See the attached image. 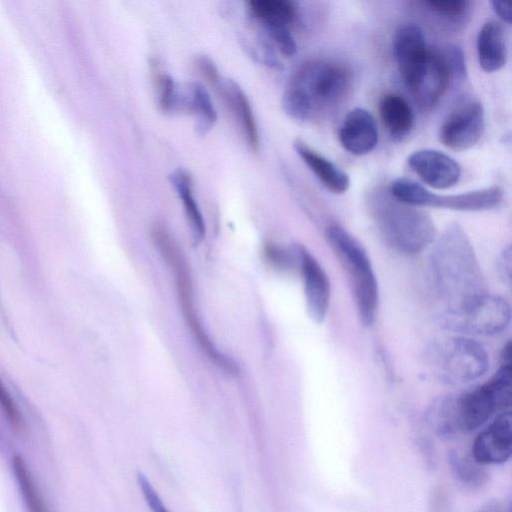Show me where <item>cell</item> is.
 Returning a JSON list of instances; mask_svg holds the SVG:
<instances>
[{
    "label": "cell",
    "instance_id": "2",
    "mask_svg": "<svg viewBox=\"0 0 512 512\" xmlns=\"http://www.w3.org/2000/svg\"><path fill=\"white\" fill-rule=\"evenodd\" d=\"M350 71L331 60H311L299 67L282 97L284 112L295 120H309L319 110L338 104L348 92Z\"/></svg>",
    "mask_w": 512,
    "mask_h": 512
},
{
    "label": "cell",
    "instance_id": "36",
    "mask_svg": "<svg viewBox=\"0 0 512 512\" xmlns=\"http://www.w3.org/2000/svg\"><path fill=\"white\" fill-rule=\"evenodd\" d=\"M511 247L508 245L500 254L497 262V270L499 276L502 278L503 282L510 285L511 283V267H512V255H511Z\"/></svg>",
    "mask_w": 512,
    "mask_h": 512
},
{
    "label": "cell",
    "instance_id": "9",
    "mask_svg": "<svg viewBox=\"0 0 512 512\" xmlns=\"http://www.w3.org/2000/svg\"><path fill=\"white\" fill-rule=\"evenodd\" d=\"M510 320L509 303L489 293L457 309L443 310L438 316L439 323L446 329L483 336L502 332Z\"/></svg>",
    "mask_w": 512,
    "mask_h": 512
},
{
    "label": "cell",
    "instance_id": "3",
    "mask_svg": "<svg viewBox=\"0 0 512 512\" xmlns=\"http://www.w3.org/2000/svg\"><path fill=\"white\" fill-rule=\"evenodd\" d=\"M372 219L384 241L395 251L415 255L436 238L432 218L418 207L377 192L369 201Z\"/></svg>",
    "mask_w": 512,
    "mask_h": 512
},
{
    "label": "cell",
    "instance_id": "8",
    "mask_svg": "<svg viewBox=\"0 0 512 512\" xmlns=\"http://www.w3.org/2000/svg\"><path fill=\"white\" fill-rule=\"evenodd\" d=\"M390 195L396 200L415 207H434L454 211H486L500 205L503 190L499 186L458 193L436 194L419 183L397 178L389 187Z\"/></svg>",
    "mask_w": 512,
    "mask_h": 512
},
{
    "label": "cell",
    "instance_id": "6",
    "mask_svg": "<svg viewBox=\"0 0 512 512\" xmlns=\"http://www.w3.org/2000/svg\"><path fill=\"white\" fill-rule=\"evenodd\" d=\"M427 354L435 373L452 384L475 381L489 367L488 354L483 346L467 336H452L435 342Z\"/></svg>",
    "mask_w": 512,
    "mask_h": 512
},
{
    "label": "cell",
    "instance_id": "7",
    "mask_svg": "<svg viewBox=\"0 0 512 512\" xmlns=\"http://www.w3.org/2000/svg\"><path fill=\"white\" fill-rule=\"evenodd\" d=\"M511 404V364H501L485 383L455 395L456 418L460 433H469L484 425L494 415L509 410Z\"/></svg>",
    "mask_w": 512,
    "mask_h": 512
},
{
    "label": "cell",
    "instance_id": "12",
    "mask_svg": "<svg viewBox=\"0 0 512 512\" xmlns=\"http://www.w3.org/2000/svg\"><path fill=\"white\" fill-rule=\"evenodd\" d=\"M512 454V417L510 410L496 415L474 439L471 456L480 465L507 462Z\"/></svg>",
    "mask_w": 512,
    "mask_h": 512
},
{
    "label": "cell",
    "instance_id": "26",
    "mask_svg": "<svg viewBox=\"0 0 512 512\" xmlns=\"http://www.w3.org/2000/svg\"><path fill=\"white\" fill-rule=\"evenodd\" d=\"M447 458L451 473L463 486L477 489L486 483V471L473 458L462 454L458 450H450Z\"/></svg>",
    "mask_w": 512,
    "mask_h": 512
},
{
    "label": "cell",
    "instance_id": "13",
    "mask_svg": "<svg viewBox=\"0 0 512 512\" xmlns=\"http://www.w3.org/2000/svg\"><path fill=\"white\" fill-rule=\"evenodd\" d=\"M429 51L419 26L406 24L398 28L394 38V54L398 70L409 90L424 70Z\"/></svg>",
    "mask_w": 512,
    "mask_h": 512
},
{
    "label": "cell",
    "instance_id": "32",
    "mask_svg": "<svg viewBox=\"0 0 512 512\" xmlns=\"http://www.w3.org/2000/svg\"><path fill=\"white\" fill-rule=\"evenodd\" d=\"M278 47L279 51L286 57L293 56L296 52V43L290 29H266Z\"/></svg>",
    "mask_w": 512,
    "mask_h": 512
},
{
    "label": "cell",
    "instance_id": "5",
    "mask_svg": "<svg viewBox=\"0 0 512 512\" xmlns=\"http://www.w3.org/2000/svg\"><path fill=\"white\" fill-rule=\"evenodd\" d=\"M325 236L347 274L361 322L372 325L379 307V287L366 249L339 225L329 226Z\"/></svg>",
    "mask_w": 512,
    "mask_h": 512
},
{
    "label": "cell",
    "instance_id": "18",
    "mask_svg": "<svg viewBox=\"0 0 512 512\" xmlns=\"http://www.w3.org/2000/svg\"><path fill=\"white\" fill-rule=\"evenodd\" d=\"M293 146L299 157L329 191L343 194L348 190L350 178L344 170L301 140H296Z\"/></svg>",
    "mask_w": 512,
    "mask_h": 512
},
{
    "label": "cell",
    "instance_id": "29",
    "mask_svg": "<svg viewBox=\"0 0 512 512\" xmlns=\"http://www.w3.org/2000/svg\"><path fill=\"white\" fill-rule=\"evenodd\" d=\"M265 260L275 269L287 270L297 262L296 251L294 255L290 251L275 243H266L263 248Z\"/></svg>",
    "mask_w": 512,
    "mask_h": 512
},
{
    "label": "cell",
    "instance_id": "10",
    "mask_svg": "<svg viewBox=\"0 0 512 512\" xmlns=\"http://www.w3.org/2000/svg\"><path fill=\"white\" fill-rule=\"evenodd\" d=\"M485 129V111L478 101L465 103L452 111L440 127L439 138L454 151L472 148Z\"/></svg>",
    "mask_w": 512,
    "mask_h": 512
},
{
    "label": "cell",
    "instance_id": "21",
    "mask_svg": "<svg viewBox=\"0 0 512 512\" xmlns=\"http://www.w3.org/2000/svg\"><path fill=\"white\" fill-rule=\"evenodd\" d=\"M180 110L191 112L196 120V130L205 135L217 121V112L207 89L198 82L187 83L181 90Z\"/></svg>",
    "mask_w": 512,
    "mask_h": 512
},
{
    "label": "cell",
    "instance_id": "20",
    "mask_svg": "<svg viewBox=\"0 0 512 512\" xmlns=\"http://www.w3.org/2000/svg\"><path fill=\"white\" fill-rule=\"evenodd\" d=\"M379 115L388 133L395 139L407 136L414 126V111L397 93H387L379 101Z\"/></svg>",
    "mask_w": 512,
    "mask_h": 512
},
{
    "label": "cell",
    "instance_id": "14",
    "mask_svg": "<svg viewBox=\"0 0 512 512\" xmlns=\"http://www.w3.org/2000/svg\"><path fill=\"white\" fill-rule=\"evenodd\" d=\"M409 166L428 186L448 189L458 183L461 167L449 155L435 149L414 151L407 159Z\"/></svg>",
    "mask_w": 512,
    "mask_h": 512
},
{
    "label": "cell",
    "instance_id": "30",
    "mask_svg": "<svg viewBox=\"0 0 512 512\" xmlns=\"http://www.w3.org/2000/svg\"><path fill=\"white\" fill-rule=\"evenodd\" d=\"M446 59L451 80H463L466 77V63L465 56L462 49L457 45H449L442 51Z\"/></svg>",
    "mask_w": 512,
    "mask_h": 512
},
{
    "label": "cell",
    "instance_id": "11",
    "mask_svg": "<svg viewBox=\"0 0 512 512\" xmlns=\"http://www.w3.org/2000/svg\"><path fill=\"white\" fill-rule=\"evenodd\" d=\"M295 251L303 281L307 312L314 322L320 324L325 320L329 310V277L318 260L305 247L298 245Z\"/></svg>",
    "mask_w": 512,
    "mask_h": 512
},
{
    "label": "cell",
    "instance_id": "1",
    "mask_svg": "<svg viewBox=\"0 0 512 512\" xmlns=\"http://www.w3.org/2000/svg\"><path fill=\"white\" fill-rule=\"evenodd\" d=\"M430 270L445 310L457 309L488 293L473 245L457 223L448 225L435 241Z\"/></svg>",
    "mask_w": 512,
    "mask_h": 512
},
{
    "label": "cell",
    "instance_id": "27",
    "mask_svg": "<svg viewBox=\"0 0 512 512\" xmlns=\"http://www.w3.org/2000/svg\"><path fill=\"white\" fill-rule=\"evenodd\" d=\"M153 79L157 89L158 104L162 111L172 112L180 110L181 89L167 73L154 65Z\"/></svg>",
    "mask_w": 512,
    "mask_h": 512
},
{
    "label": "cell",
    "instance_id": "19",
    "mask_svg": "<svg viewBox=\"0 0 512 512\" xmlns=\"http://www.w3.org/2000/svg\"><path fill=\"white\" fill-rule=\"evenodd\" d=\"M476 50L479 65L488 73L500 70L507 60L505 34L501 24L491 20L478 32Z\"/></svg>",
    "mask_w": 512,
    "mask_h": 512
},
{
    "label": "cell",
    "instance_id": "4",
    "mask_svg": "<svg viewBox=\"0 0 512 512\" xmlns=\"http://www.w3.org/2000/svg\"><path fill=\"white\" fill-rule=\"evenodd\" d=\"M151 238L160 255L173 272L184 320L199 347L215 365L228 373H237V365L218 351L202 326L194 305L190 268L175 239L163 225L158 223L151 228Z\"/></svg>",
    "mask_w": 512,
    "mask_h": 512
},
{
    "label": "cell",
    "instance_id": "17",
    "mask_svg": "<svg viewBox=\"0 0 512 512\" xmlns=\"http://www.w3.org/2000/svg\"><path fill=\"white\" fill-rule=\"evenodd\" d=\"M236 120L248 146L257 151L259 133L250 102L241 87L231 79H223L213 87Z\"/></svg>",
    "mask_w": 512,
    "mask_h": 512
},
{
    "label": "cell",
    "instance_id": "28",
    "mask_svg": "<svg viewBox=\"0 0 512 512\" xmlns=\"http://www.w3.org/2000/svg\"><path fill=\"white\" fill-rule=\"evenodd\" d=\"M432 14L449 23H460L469 14L471 3L467 0H428L422 2Z\"/></svg>",
    "mask_w": 512,
    "mask_h": 512
},
{
    "label": "cell",
    "instance_id": "16",
    "mask_svg": "<svg viewBox=\"0 0 512 512\" xmlns=\"http://www.w3.org/2000/svg\"><path fill=\"white\" fill-rule=\"evenodd\" d=\"M450 82L451 75L443 52L432 49L424 70L410 92L418 105L427 109L439 102Z\"/></svg>",
    "mask_w": 512,
    "mask_h": 512
},
{
    "label": "cell",
    "instance_id": "22",
    "mask_svg": "<svg viewBox=\"0 0 512 512\" xmlns=\"http://www.w3.org/2000/svg\"><path fill=\"white\" fill-rule=\"evenodd\" d=\"M169 180L181 199L193 240L199 243L205 236L206 228L193 194L192 177L187 170L178 168L171 172Z\"/></svg>",
    "mask_w": 512,
    "mask_h": 512
},
{
    "label": "cell",
    "instance_id": "15",
    "mask_svg": "<svg viewBox=\"0 0 512 512\" xmlns=\"http://www.w3.org/2000/svg\"><path fill=\"white\" fill-rule=\"evenodd\" d=\"M378 127L374 116L366 109L350 110L340 126L339 140L342 147L357 156L374 150L378 143Z\"/></svg>",
    "mask_w": 512,
    "mask_h": 512
},
{
    "label": "cell",
    "instance_id": "35",
    "mask_svg": "<svg viewBox=\"0 0 512 512\" xmlns=\"http://www.w3.org/2000/svg\"><path fill=\"white\" fill-rule=\"evenodd\" d=\"M429 512H452L449 494L443 486L435 487L429 498Z\"/></svg>",
    "mask_w": 512,
    "mask_h": 512
},
{
    "label": "cell",
    "instance_id": "33",
    "mask_svg": "<svg viewBox=\"0 0 512 512\" xmlns=\"http://www.w3.org/2000/svg\"><path fill=\"white\" fill-rule=\"evenodd\" d=\"M137 481L148 506L153 512H170L163 504L157 492L154 490L153 486L144 474L138 472Z\"/></svg>",
    "mask_w": 512,
    "mask_h": 512
},
{
    "label": "cell",
    "instance_id": "25",
    "mask_svg": "<svg viewBox=\"0 0 512 512\" xmlns=\"http://www.w3.org/2000/svg\"><path fill=\"white\" fill-rule=\"evenodd\" d=\"M12 466L28 512H50L25 460L20 455H14Z\"/></svg>",
    "mask_w": 512,
    "mask_h": 512
},
{
    "label": "cell",
    "instance_id": "38",
    "mask_svg": "<svg viewBox=\"0 0 512 512\" xmlns=\"http://www.w3.org/2000/svg\"><path fill=\"white\" fill-rule=\"evenodd\" d=\"M501 364H511V343L508 342L502 349Z\"/></svg>",
    "mask_w": 512,
    "mask_h": 512
},
{
    "label": "cell",
    "instance_id": "24",
    "mask_svg": "<svg viewBox=\"0 0 512 512\" xmlns=\"http://www.w3.org/2000/svg\"><path fill=\"white\" fill-rule=\"evenodd\" d=\"M430 429L440 438L448 440L460 434L456 418L455 395L436 399L426 413Z\"/></svg>",
    "mask_w": 512,
    "mask_h": 512
},
{
    "label": "cell",
    "instance_id": "37",
    "mask_svg": "<svg viewBox=\"0 0 512 512\" xmlns=\"http://www.w3.org/2000/svg\"><path fill=\"white\" fill-rule=\"evenodd\" d=\"M491 6L493 11L498 15V17L506 22H511V12H510V4L507 2L501 1H492Z\"/></svg>",
    "mask_w": 512,
    "mask_h": 512
},
{
    "label": "cell",
    "instance_id": "34",
    "mask_svg": "<svg viewBox=\"0 0 512 512\" xmlns=\"http://www.w3.org/2000/svg\"><path fill=\"white\" fill-rule=\"evenodd\" d=\"M194 64L199 74L211 87H214L221 79L216 65L209 57L204 55L198 56Z\"/></svg>",
    "mask_w": 512,
    "mask_h": 512
},
{
    "label": "cell",
    "instance_id": "31",
    "mask_svg": "<svg viewBox=\"0 0 512 512\" xmlns=\"http://www.w3.org/2000/svg\"><path fill=\"white\" fill-rule=\"evenodd\" d=\"M0 409L5 415L10 425L15 430H21L23 427V420L21 413L14 402L11 394L0 379Z\"/></svg>",
    "mask_w": 512,
    "mask_h": 512
},
{
    "label": "cell",
    "instance_id": "23",
    "mask_svg": "<svg viewBox=\"0 0 512 512\" xmlns=\"http://www.w3.org/2000/svg\"><path fill=\"white\" fill-rule=\"evenodd\" d=\"M248 6L266 29H291L297 18L296 7L288 0H251Z\"/></svg>",
    "mask_w": 512,
    "mask_h": 512
}]
</instances>
